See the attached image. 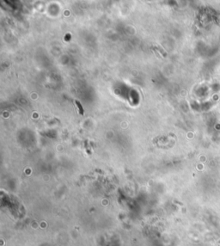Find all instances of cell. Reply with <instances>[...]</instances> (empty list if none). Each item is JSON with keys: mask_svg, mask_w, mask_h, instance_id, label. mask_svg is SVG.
Returning <instances> with one entry per match:
<instances>
[{"mask_svg": "<svg viewBox=\"0 0 220 246\" xmlns=\"http://www.w3.org/2000/svg\"><path fill=\"white\" fill-rule=\"evenodd\" d=\"M75 103L77 105L78 110H79V114L80 115H84V109H83V108H82V106H81V104H80V103L78 101H76Z\"/></svg>", "mask_w": 220, "mask_h": 246, "instance_id": "6da1fadb", "label": "cell"}]
</instances>
